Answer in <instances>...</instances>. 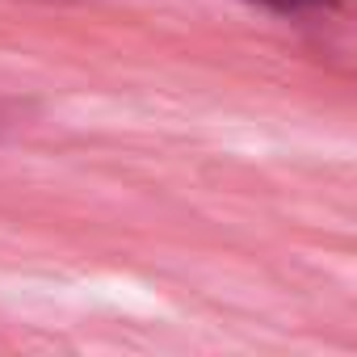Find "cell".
<instances>
[{
	"instance_id": "obj_1",
	"label": "cell",
	"mask_w": 357,
	"mask_h": 357,
	"mask_svg": "<svg viewBox=\"0 0 357 357\" xmlns=\"http://www.w3.org/2000/svg\"><path fill=\"white\" fill-rule=\"evenodd\" d=\"M248 5H261V9H273V13H286V17H303V13L336 9V0H248Z\"/></svg>"
},
{
	"instance_id": "obj_2",
	"label": "cell",
	"mask_w": 357,
	"mask_h": 357,
	"mask_svg": "<svg viewBox=\"0 0 357 357\" xmlns=\"http://www.w3.org/2000/svg\"><path fill=\"white\" fill-rule=\"evenodd\" d=\"M51 5H80V0H51Z\"/></svg>"
}]
</instances>
